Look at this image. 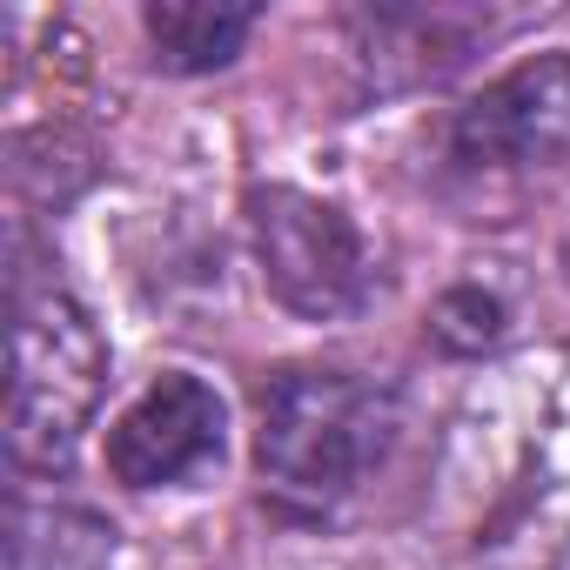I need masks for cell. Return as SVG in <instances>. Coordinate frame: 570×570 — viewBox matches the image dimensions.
Here are the masks:
<instances>
[{
    "mask_svg": "<svg viewBox=\"0 0 570 570\" xmlns=\"http://www.w3.org/2000/svg\"><path fill=\"white\" fill-rule=\"evenodd\" d=\"M403 410L396 390L356 370H282L262 390V423H255V476L282 510L323 517L343 497H356L370 483V470H383V456L396 450Z\"/></svg>",
    "mask_w": 570,
    "mask_h": 570,
    "instance_id": "1",
    "label": "cell"
},
{
    "mask_svg": "<svg viewBox=\"0 0 570 570\" xmlns=\"http://www.w3.org/2000/svg\"><path fill=\"white\" fill-rule=\"evenodd\" d=\"M255 8L242 0H148V48H155V68L161 75H215L228 68L248 35H255Z\"/></svg>",
    "mask_w": 570,
    "mask_h": 570,
    "instance_id": "7",
    "label": "cell"
},
{
    "mask_svg": "<svg viewBox=\"0 0 570 570\" xmlns=\"http://www.w3.org/2000/svg\"><path fill=\"white\" fill-rule=\"evenodd\" d=\"M450 155L476 175L570 161V55L550 48L483 81L450 121Z\"/></svg>",
    "mask_w": 570,
    "mask_h": 570,
    "instance_id": "4",
    "label": "cell"
},
{
    "mask_svg": "<svg viewBox=\"0 0 570 570\" xmlns=\"http://www.w3.org/2000/svg\"><path fill=\"white\" fill-rule=\"evenodd\" d=\"M222 443H228V403L202 376L168 370L115 416L108 476L128 490H175V483H195L202 470H215Z\"/></svg>",
    "mask_w": 570,
    "mask_h": 570,
    "instance_id": "5",
    "label": "cell"
},
{
    "mask_svg": "<svg viewBox=\"0 0 570 570\" xmlns=\"http://www.w3.org/2000/svg\"><path fill=\"white\" fill-rule=\"evenodd\" d=\"M108 390V336L61 282L14 289V390H8V450L21 470L55 476L75 463Z\"/></svg>",
    "mask_w": 570,
    "mask_h": 570,
    "instance_id": "2",
    "label": "cell"
},
{
    "mask_svg": "<svg viewBox=\"0 0 570 570\" xmlns=\"http://www.w3.org/2000/svg\"><path fill=\"white\" fill-rule=\"evenodd\" d=\"M115 523L75 497L14 490L8 503V570H108Z\"/></svg>",
    "mask_w": 570,
    "mask_h": 570,
    "instance_id": "6",
    "label": "cell"
},
{
    "mask_svg": "<svg viewBox=\"0 0 570 570\" xmlns=\"http://www.w3.org/2000/svg\"><path fill=\"white\" fill-rule=\"evenodd\" d=\"M430 336H436V350H450V356H483V350L503 343V303H497L490 289H476V282H463V289L436 296Z\"/></svg>",
    "mask_w": 570,
    "mask_h": 570,
    "instance_id": "8",
    "label": "cell"
},
{
    "mask_svg": "<svg viewBox=\"0 0 570 570\" xmlns=\"http://www.w3.org/2000/svg\"><path fill=\"white\" fill-rule=\"evenodd\" d=\"M242 208H248V248L262 268V289L289 316L350 323L370 309L376 262H370L363 228L336 202L289 188V181H255Z\"/></svg>",
    "mask_w": 570,
    "mask_h": 570,
    "instance_id": "3",
    "label": "cell"
}]
</instances>
